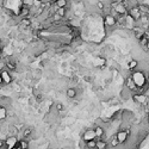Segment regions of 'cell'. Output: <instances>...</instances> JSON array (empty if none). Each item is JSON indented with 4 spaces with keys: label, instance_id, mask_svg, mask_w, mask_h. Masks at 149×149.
I'll use <instances>...</instances> for the list:
<instances>
[{
    "label": "cell",
    "instance_id": "26",
    "mask_svg": "<svg viewBox=\"0 0 149 149\" xmlns=\"http://www.w3.org/2000/svg\"><path fill=\"white\" fill-rule=\"evenodd\" d=\"M3 86H5V85H4V82H3V79H1V76H0V87H3Z\"/></svg>",
    "mask_w": 149,
    "mask_h": 149
},
{
    "label": "cell",
    "instance_id": "15",
    "mask_svg": "<svg viewBox=\"0 0 149 149\" xmlns=\"http://www.w3.org/2000/svg\"><path fill=\"white\" fill-rule=\"evenodd\" d=\"M18 129L14 127V125H9V129H7V135L11 136H17L18 135Z\"/></svg>",
    "mask_w": 149,
    "mask_h": 149
},
{
    "label": "cell",
    "instance_id": "9",
    "mask_svg": "<svg viewBox=\"0 0 149 149\" xmlns=\"http://www.w3.org/2000/svg\"><path fill=\"white\" fill-rule=\"evenodd\" d=\"M94 134H96V138H104V135H105V129L101 127V125H96L94 128Z\"/></svg>",
    "mask_w": 149,
    "mask_h": 149
},
{
    "label": "cell",
    "instance_id": "22",
    "mask_svg": "<svg viewBox=\"0 0 149 149\" xmlns=\"http://www.w3.org/2000/svg\"><path fill=\"white\" fill-rule=\"evenodd\" d=\"M10 103H11V100H10L9 97H0V104H1L3 106L7 107Z\"/></svg>",
    "mask_w": 149,
    "mask_h": 149
},
{
    "label": "cell",
    "instance_id": "21",
    "mask_svg": "<svg viewBox=\"0 0 149 149\" xmlns=\"http://www.w3.org/2000/svg\"><path fill=\"white\" fill-rule=\"evenodd\" d=\"M54 5L56 7H66L68 5V0H56Z\"/></svg>",
    "mask_w": 149,
    "mask_h": 149
},
{
    "label": "cell",
    "instance_id": "29",
    "mask_svg": "<svg viewBox=\"0 0 149 149\" xmlns=\"http://www.w3.org/2000/svg\"><path fill=\"white\" fill-rule=\"evenodd\" d=\"M0 61H1V59H0Z\"/></svg>",
    "mask_w": 149,
    "mask_h": 149
},
{
    "label": "cell",
    "instance_id": "12",
    "mask_svg": "<svg viewBox=\"0 0 149 149\" xmlns=\"http://www.w3.org/2000/svg\"><path fill=\"white\" fill-rule=\"evenodd\" d=\"M32 132H34L32 128H30V127H28V128H24V129H23L22 138H26V140H29L31 136H32Z\"/></svg>",
    "mask_w": 149,
    "mask_h": 149
},
{
    "label": "cell",
    "instance_id": "20",
    "mask_svg": "<svg viewBox=\"0 0 149 149\" xmlns=\"http://www.w3.org/2000/svg\"><path fill=\"white\" fill-rule=\"evenodd\" d=\"M55 12H56L59 16H61V17L63 18V17H66V14H67V9H66V7H57Z\"/></svg>",
    "mask_w": 149,
    "mask_h": 149
},
{
    "label": "cell",
    "instance_id": "7",
    "mask_svg": "<svg viewBox=\"0 0 149 149\" xmlns=\"http://www.w3.org/2000/svg\"><path fill=\"white\" fill-rule=\"evenodd\" d=\"M128 14L134 20H138L141 18V13H140V11H138V9L136 6H130L128 9Z\"/></svg>",
    "mask_w": 149,
    "mask_h": 149
},
{
    "label": "cell",
    "instance_id": "25",
    "mask_svg": "<svg viewBox=\"0 0 149 149\" xmlns=\"http://www.w3.org/2000/svg\"><path fill=\"white\" fill-rule=\"evenodd\" d=\"M56 110L57 111H62V110H63V105H62L61 103H57L56 104Z\"/></svg>",
    "mask_w": 149,
    "mask_h": 149
},
{
    "label": "cell",
    "instance_id": "6",
    "mask_svg": "<svg viewBox=\"0 0 149 149\" xmlns=\"http://www.w3.org/2000/svg\"><path fill=\"white\" fill-rule=\"evenodd\" d=\"M104 23H105V25L107 28H115L117 26V23H116V17H113L112 14H105V17H104Z\"/></svg>",
    "mask_w": 149,
    "mask_h": 149
},
{
    "label": "cell",
    "instance_id": "5",
    "mask_svg": "<svg viewBox=\"0 0 149 149\" xmlns=\"http://www.w3.org/2000/svg\"><path fill=\"white\" fill-rule=\"evenodd\" d=\"M125 87H127L131 93H138V88H137V86L135 85L134 80L131 79V76L129 75L127 78V80H125Z\"/></svg>",
    "mask_w": 149,
    "mask_h": 149
},
{
    "label": "cell",
    "instance_id": "10",
    "mask_svg": "<svg viewBox=\"0 0 149 149\" xmlns=\"http://www.w3.org/2000/svg\"><path fill=\"white\" fill-rule=\"evenodd\" d=\"M4 67L7 70H10V72H14V70H17V62L12 61V60H7V61H5V66Z\"/></svg>",
    "mask_w": 149,
    "mask_h": 149
},
{
    "label": "cell",
    "instance_id": "8",
    "mask_svg": "<svg viewBox=\"0 0 149 149\" xmlns=\"http://www.w3.org/2000/svg\"><path fill=\"white\" fill-rule=\"evenodd\" d=\"M91 140H96L94 130H93V129H87V130H85V132L82 134V141H84V143L87 142V141H91Z\"/></svg>",
    "mask_w": 149,
    "mask_h": 149
},
{
    "label": "cell",
    "instance_id": "13",
    "mask_svg": "<svg viewBox=\"0 0 149 149\" xmlns=\"http://www.w3.org/2000/svg\"><path fill=\"white\" fill-rule=\"evenodd\" d=\"M136 7L138 9V11H140L141 14H148V13H149L148 5H144V4H142V3H138Z\"/></svg>",
    "mask_w": 149,
    "mask_h": 149
},
{
    "label": "cell",
    "instance_id": "3",
    "mask_svg": "<svg viewBox=\"0 0 149 149\" xmlns=\"http://www.w3.org/2000/svg\"><path fill=\"white\" fill-rule=\"evenodd\" d=\"M131 98L134 99L135 103H137L140 105H144L146 103H148V97L144 96L143 93H134V94L131 96Z\"/></svg>",
    "mask_w": 149,
    "mask_h": 149
},
{
    "label": "cell",
    "instance_id": "14",
    "mask_svg": "<svg viewBox=\"0 0 149 149\" xmlns=\"http://www.w3.org/2000/svg\"><path fill=\"white\" fill-rule=\"evenodd\" d=\"M66 94H67V97H68L69 99H74V98H76V96H78L76 88H74V87H69V88L67 90V92H66Z\"/></svg>",
    "mask_w": 149,
    "mask_h": 149
},
{
    "label": "cell",
    "instance_id": "4",
    "mask_svg": "<svg viewBox=\"0 0 149 149\" xmlns=\"http://www.w3.org/2000/svg\"><path fill=\"white\" fill-rule=\"evenodd\" d=\"M116 138L118 140L119 144H124V143H127V142H128L129 135H128V132L125 131V129H122V130H119V131L116 134Z\"/></svg>",
    "mask_w": 149,
    "mask_h": 149
},
{
    "label": "cell",
    "instance_id": "11",
    "mask_svg": "<svg viewBox=\"0 0 149 149\" xmlns=\"http://www.w3.org/2000/svg\"><path fill=\"white\" fill-rule=\"evenodd\" d=\"M115 11L117 12V14H123V16H127L128 14V9H125L122 4H119V1H118V4L116 5Z\"/></svg>",
    "mask_w": 149,
    "mask_h": 149
},
{
    "label": "cell",
    "instance_id": "16",
    "mask_svg": "<svg viewBox=\"0 0 149 149\" xmlns=\"http://www.w3.org/2000/svg\"><path fill=\"white\" fill-rule=\"evenodd\" d=\"M110 148H113V149H117L121 144H119V142H118V140L116 138V136H113L112 138H111V141H110Z\"/></svg>",
    "mask_w": 149,
    "mask_h": 149
},
{
    "label": "cell",
    "instance_id": "17",
    "mask_svg": "<svg viewBox=\"0 0 149 149\" xmlns=\"http://www.w3.org/2000/svg\"><path fill=\"white\" fill-rule=\"evenodd\" d=\"M128 67H129V69L131 70H135V69H137V67H138V61H136V60H131V61H129L128 62Z\"/></svg>",
    "mask_w": 149,
    "mask_h": 149
},
{
    "label": "cell",
    "instance_id": "23",
    "mask_svg": "<svg viewBox=\"0 0 149 149\" xmlns=\"http://www.w3.org/2000/svg\"><path fill=\"white\" fill-rule=\"evenodd\" d=\"M35 96H36V101L37 103H42L43 101V94L41 92H38V91H35Z\"/></svg>",
    "mask_w": 149,
    "mask_h": 149
},
{
    "label": "cell",
    "instance_id": "2",
    "mask_svg": "<svg viewBox=\"0 0 149 149\" xmlns=\"http://www.w3.org/2000/svg\"><path fill=\"white\" fill-rule=\"evenodd\" d=\"M18 136L7 135L5 138V149H12L13 147H16L18 144Z\"/></svg>",
    "mask_w": 149,
    "mask_h": 149
},
{
    "label": "cell",
    "instance_id": "27",
    "mask_svg": "<svg viewBox=\"0 0 149 149\" xmlns=\"http://www.w3.org/2000/svg\"><path fill=\"white\" fill-rule=\"evenodd\" d=\"M12 149H20V148H19V146H18V144H17V146H16V147H13V148H12Z\"/></svg>",
    "mask_w": 149,
    "mask_h": 149
},
{
    "label": "cell",
    "instance_id": "19",
    "mask_svg": "<svg viewBox=\"0 0 149 149\" xmlns=\"http://www.w3.org/2000/svg\"><path fill=\"white\" fill-rule=\"evenodd\" d=\"M6 110L7 107L3 106V107H0V122H3L7 118V112H6Z\"/></svg>",
    "mask_w": 149,
    "mask_h": 149
},
{
    "label": "cell",
    "instance_id": "1",
    "mask_svg": "<svg viewBox=\"0 0 149 149\" xmlns=\"http://www.w3.org/2000/svg\"><path fill=\"white\" fill-rule=\"evenodd\" d=\"M0 76H1L3 79V82L4 85H11L12 81H13V78H12V73L10 72V70H7L6 68H3L1 70H0Z\"/></svg>",
    "mask_w": 149,
    "mask_h": 149
},
{
    "label": "cell",
    "instance_id": "28",
    "mask_svg": "<svg viewBox=\"0 0 149 149\" xmlns=\"http://www.w3.org/2000/svg\"><path fill=\"white\" fill-rule=\"evenodd\" d=\"M47 149H51V148H49V147H48V148H47Z\"/></svg>",
    "mask_w": 149,
    "mask_h": 149
},
{
    "label": "cell",
    "instance_id": "18",
    "mask_svg": "<svg viewBox=\"0 0 149 149\" xmlns=\"http://www.w3.org/2000/svg\"><path fill=\"white\" fill-rule=\"evenodd\" d=\"M85 147L87 148V149H94L97 147V141L96 140L87 141V142H85Z\"/></svg>",
    "mask_w": 149,
    "mask_h": 149
},
{
    "label": "cell",
    "instance_id": "24",
    "mask_svg": "<svg viewBox=\"0 0 149 149\" xmlns=\"http://www.w3.org/2000/svg\"><path fill=\"white\" fill-rule=\"evenodd\" d=\"M97 4V7L99 10H101V11H104V9H105V5H104V3L101 1V0H98V1L96 3Z\"/></svg>",
    "mask_w": 149,
    "mask_h": 149
}]
</instances>
